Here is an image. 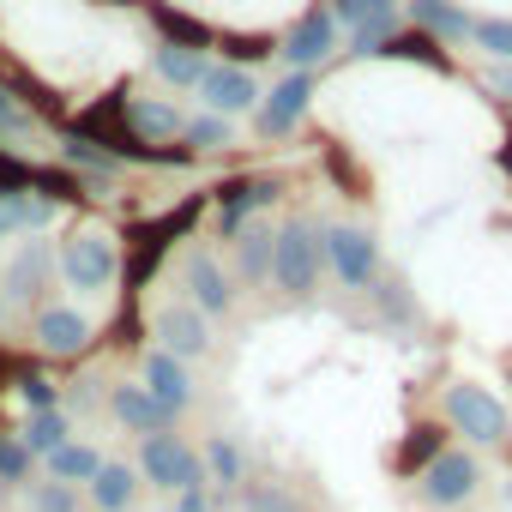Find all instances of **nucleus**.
<instances>
[{"label": "nucleus", "mask_w": 512, "mask_h": 512, "mask_svg": "<svg viewBox=\"0 0 512 512\" xmlns=\"http://www.w3.org/2000/svg\"><path fill=\"white\" fill-rule=\"evenodd\" d=\"M470 37H476L488 55H506V61H512V19H482V25H470Z\"/></svg>", "instance_id": "obj_27"}, {"label": "nucleus", "mask_w": 512, "mask_h": 512, "mask_svg": "<svg viewBox=\"0 0 512 512\" xmlns=\"http://www.w3.org/2000/svg\"><path fill=\"white\" fill-rule=\"evenodd\" d=\"M157 73H163L169 85H199V73H205V61H199V49H181V43H163V49H157Z\"/></svg>", "instance_id": "obj_20"}, {"label": "nucleus", "mask_w": 512, "mask_h": 512, "mask_svg": "<svg viewBox=\"0 0 512 512\" xmlns=\"http://www.w3.org/2000/svg\"><path fill=\"white\" fill-rule=\"evenodd\" d=\"M157 338H163V350L181 362V356H199L205 350V320L193 314V308H163L157 314Z\"/></svg>", "instance_id": "obj_11"}, {"label": "nucleus", "mask_w": 512, "mask_h": 512, "mask_svg": "<svg viewBox=\"0 0 512 512\" xmlns=\"http://www.w3.org/2000/svg\"><path fill=\"white\" fill-rule=\"evenodd\" d=\"M199 91H205V103H211L217 115H235V109L253 103V79H247L241 67H205V73H199Z\"/></svg>", "instance_id": "obj_10"}, {"label": "nucleus", "mask_w": 512, "mask_h": 512, "mask_svg": "<svg viewBox=\"0 0 512 512\" xmlns=\"http://www.w3.org/2000/svg\"><path fill=\"white\" fill-rule=\"evenodd\" d=\"M410 13L422 31H440V37H470V19L452 7V0H410Z\"/></svg>", "instance_id": "obj_18"}, {"label": "nucleus", "mask_w": 512, "mask_h": 512, "mask_svg": "<svg viewBox=\"0 0 512 512\" xmlns=\"http://www.w3.org/2000/svg\"><path fill=\"white\" fill-rule=\"evenodd\" d=\"M19 392H25V398H31L37 410H55V386H49V380H37V374H25V380H19Z\"/></svg>", "instance_id": "obj_31"}, {"label": "nucleus", "mask_w": 512, "mask_h": 512, "mask_svg": "<svg viewBox=\"0 0 512 512\" xmlns=\"http://www.w3.org/2000/svg\"><path fill=\"white\" fill-rule=\"evenodd\" d=\"M67 278L79 284V290H103L109 278H115V247H109V235H97V229H85V235H73L67 241Z\"/></svg>", "instance_id": "obj_4"}, {"label": "nucleus", "mask_w": 512, "mask_h": 512, "mask_svg": "<svg viewBox=\"0 0 512 512\" xmlns=\"http://www.w3.org/2000/svg\"><path fill=\"white\" fill-rule=\"evenodd\" d=\"M85 338H91V326H85L79 314H67V308H49V314L37 320V344H43V350H55V356L85 350Z\"/></svg>", "instance_id": "obj_15"}, {"label": "nucleus", "mask_w": 512, "mask_h": 512, "mask_svg": "<svg viewBox=\"0 0 512 512\" xmlns=\"http://www.w3.org/2000/svg\"><path fill=\"white\" fill-rule=\"evenodd\" d=\"M488 91H494V97H506V103H512V73H488Z\"/></svg>", "instance_id": "obj_36"}, {"label": "nucleus", "mask_w": 512, "mask_h": 512, "mask_svg": "<svg viewBox=\"0 0 512 512\" xmlns=\"http://www.w3.org/2000/svg\"><path fill=\"white\" fill-rule=\"evenodd\" d=\"M49 470H55V482H91L103 470V458L91 446H55L49 452Z\"/></svg>", "instance_id": "obj_19"}, {"label": "nucleus", "mask_w": 512, "mask_h": 512, "mask_svg": "<svg viewBox=\"0 0 512 512\" xmlns=\"http://www.w3.org/2000/svg\"><path fill=\"white\" fill-rule=\"evenodd\" d=\"M43 266H49V253H43V247H31L25 260L13 266V278H7V284H13V296H19V302H25V296H37V278H43Z\"/></svg>", "instance_id": "obj_26"}, {"label": "nucleus", "mask_w": 512, "mask_h": 512, "mask_svg": "<svg viewBox=\"0 0 512 512\" xmlns=\"http://www.w3.org/2000/svg\"><path fill=\"white\" fill-rule=\"evenodd\" d=\"M241 272H247V284L272 272V229H253L247 223V235H241Z\"/></svg>", "instance_id": "obj_22"}, {"label": "nucleus", "mask_w": 512, "mask_h": 512, "mask_svg": "<svg viewBox=\"0 0 512 512\" xmlns=\"http://www.w3.org/2000/svg\"><path fill=\"white\" fill-rule=\"evenodd\" d=\"M145 476L157 488H193L199 482V458L175 434H145Z\"/></svg>", "instance_id": "obj_5"}, {"label": "nucleus", "mask_w": 512, "mask_h": 512, "mask_svg": "<svg viewBox=\"0 0 512 512\" xmlns=\"http://www.w3.org/2000/svg\"><path fill=\"white\" fill-rule=\"evenodd\" d=\"M320 235L308 229V223H290L284 235H272V278L284 284V290H296V296H308L314 290V278H320Z\"/></svg>", "instance_id": "obj_1"}, {"label": "nucleus", "mask_w": 512, "mask_h": 512, "mask_svg": "<svg viewBox=\"0 0 512 512\" xmlns=\"http://www.w3.org/2000/svg\"><path fill=\"white\" fill-rule=\"evenodd\" d=\"M308 97H314V79H308V73H290V79L272 91V103L260 109V127H266V133H290V127L302 121Z\"/></svg>", "instance_id": "obj_9"}, {"label": "nucleus", "mask_w": 512, "mask_h": 512, "mask_svg": "<svg viewBox=\"0 0 512 512\" xmlns=\"http://www.w3.org/2000/svg\"><path fill=\"white\" fill-rule=\"evenodd\" d=\"M61 157L79 163V169H91V175H115V169H121V151H103V145H91V139H67Z\"/></svg>", "instance_id": "obj_23"}, {"label": "nucleus", "mask_w": 512, "mask_h": 512, "mask_svg": "<svg viewBox=\"0 0 512 512\" xmlns=\"http://www.w3.org/2000/svg\"><path fill=\"white\" fill-rule=\"evenodd\" d=\"M0 127H7V133H31V115H25L7 91H0Z\"/></svg>", "instance_id": "obj_33"}, {"label": "nucleus", "mask_w": 512, "mask_h": 512, "mask_svg": "<svg viewBox=\"0 0 512 512\" xmlns=\"http://www.w3.org/2000/svg\"><path fill=\"white\" fill-rule=\"evenodd\" d=\"M37 506H43V512H73V488H67V482H55V488H37Z\"/></svg>", "instance_id": "obj_32"}, {"label": "nucleus", "mask_w": 512, "mask_h": 512, "mask_svg": "<svg viewBox=\"0 0 512 512\" xmlns=\"http://www.w3.org/2000/svg\"><path fill=\"white\" fill-rule=\"evenodd\" d=\"M187 139H193L199 151H217V145H229V127H223L217 115H199V121L187 127Z\"/></svg>", "instance_id": "obj_29"}, {"label": "nucleus", "mask_w": 512, "mask_h": 512, "mask_svg": "<svg viewBox=\"0 0 512 512\" xmlns=\"http://www.w3.org/2000/svg\"><path fill=\"white\" fill-rule=\"evenodd\" d=\"M320 253L332 260V272H338L350 290L374 278V235H362V229H326V235H320Z\"/></svg>", "instance_id": "obj_3"}, {"label": "nucleus", "mask_w": 512, "mask_h": 512, "mask_svg": "<svg viewBox=\"0 0 512 512\" xmlns=\"http://www.w3.org/2000/svg\"><path fill=\"white\" fill-rule=\"evenodd\" d=\"M115 416H121L127 428H139V434H163L175 410H169V404H157L145 386H121V392H115Z\"/></svg>", "instance_id": "obj_13"}, {"label": "nucleus", "mask_w": 512, "mask_h": 512, "mask_svg": "<svg viewBox=\"0 0 512 512\" xmlns=\"http://www.w3.org/2000/svg\"><path fill=\"white\" fill-rule=\"evenodd\" d=\"M470 488H476V458H464V452H440L422 476V494L434 506H458V500H470Z\"/></svg>", "instance_id": "obj_7"}, {"label": "nucleus", "mask_w": 512, "mask_h": 512, "mask_svg": "<svg viewBox=\"0 0 512 512\" xmlns=\"http://www.w3.org/2000/svg\"><path fill=\"white\" fill-rule=\"evenodd\" d=\"M37 229L49 223V199H0V235H13V229Z\"/></svg>", "instance_id": "obj_24"}, {"label": "nucleus", "mask_w": 512, "mask_h": 512, "mask_svg": "<svg viewBox=\"0 0 512 512\" xmlns=\"http://www.w3.org/2000/svg\"><path fill=\"white\" fill-rule=\"evenodd\" d=\"M187 284H193V302H199L205 314H223V308H229V284H223V272H217L211 253H199V260L187 266Z\"/></svg>", "instance_id": "obj_16"}, {"label": "nucleus", "mask_w": 512, "mask_h": 512, "mask_svg": "<svg viewBox=\"0 0 512 512\" xmlns=\"http://www.w3.org/2000/svg\"><path fill=\"white\" fill-rule=\"evenodd\" d=\"M25 470H31L25 440H0V482H25Z\"/></svg>", "instance_id": "obj_28"}, {"label": "nucleus", "mask_w": 512, "mask_h": 512, "mask_svg": "<svg viewBox=\"0 0 512 512\" xmlns=\"http://www.w3.org/2000/svg\"><path fill=\"white\" fill-rule=\"evenodd\" d=\"M278 199V181H229L223 187V235H241V217Z\"/></svg>", "instance_id": "obj_14"}, {"label": "nucleus", "mask_w": 512, "mask_h": 512, "mask_svg": "<svg viewBox=\"0 0 512 512\" xmlns=\"http://www.w3.org/2000/svg\"><path fill=\"white\" fill-rule=\"evenodd\" d=\"M338 19L356 31V55H374L398 25V0H338Z\"/></svg>", "instance_id": "obj_6"}, {"label": "nucleus", "mask_w": 512, "mask_h": 512, "mask_svg": "<svg viewBox=\"0 0 512 512\" xmlns=\"http://www.w3.org/2000/svg\"><path fill=\"white\" fill-rule=\"evenodd\" d=\"M55 446H67V416L61 410H37L31 428H25V452H55Z\"/></svg>", "instance_id": "obj_21"}, {"label": "nucleus", "mask_w": 512, "mask_h": 512, "mask_svg": "<svg viewBox=\"0 0 512 512\" xmlns=\"http://www.w3.org/2000/svg\"><path fill=\"white\" fill-rule=\"evenodd\" d=\"M446 416L458 422V434H470V440H482V446L506 440V410H500L482 386H452V392H446Z\"/></svg>", "instance_id": "obj_2"}, {"label": "nucleus", "mask_w": 512, "mask_h": 512, "mask_svg": "<svg viewBox=\"0 0 512 512\" xmlns=\"http://www.w3.org/2000/svg\"><path fill=\"white\" fill-rule=\"evenodd\" d=\"M211 470H217L223 482H241V452H235L229 440H211Z\"/></svg>", "instance_id": "obj_30"}, {"label": "nucleus", "mask_w": 512, "mask_h": 512, "mask_svg": "<svg viewBox=\"0 0 512 512\" xmlns=\"http://www.w3.org/2000/svg\"><path fill=\"white\" fill-rule=\"evenodd\" d=\"M133 127L151 139H169V133H181V115L169 103H133Z\"/></svg>", "instance_id": "obj_25"}, {"label": "nucleus", "mask_w": 512, "mask_h": 512, "mask_svg": "<svg viewBox=\"0 0 512 512\" xmlns=\"http://www.w3.org/2000/svg\"><path fill=\"white\" fill-rule=\"evenodd\" d=\"M133 488H139V482H133L127 464H103V470L91 476V500H97L103 512H127V506H133Z\"/></svg>", "instance_id": "obj_17"}, {"label": "nucleus", "mask_w": 512, "mask_h": 512, "mask_svg": "<svg viewBox=\"0 0 512 512\" xmlns=\"http://www.w3.org/2000/svg\"><path fill=\"white\" fill-rule=\"evenodd\" d=\"M332 43H338V25H332V13H308V19L290 31L284 55H290V67H296V73H308L314 61H326V55H332Z\"/></svg>", "instance_id": "obj_8"}, {"label": "nucleus", "mask_w": 512, "mask_h": 512, "mask_svg": "<svg viewBox=\"0 0 512 512\" xmlns=\"http://www.w3.org/2000/svg\"><path fill=\"white\" fill-rule=\"evenodd\" d=\"M506 500H512V482H506Z\"/></svg>", "instance_id": "obj_37"}, {"label": "nucleus", "mask_w": 512, "mask_h": 512, "mask_svg": "<svg viewBox=\"0 0 512 512\" xmlns=\"http://www.w3.org/2000/svg\"><path fill=\"white\" fill-rule=\"evenodd\" d=\"M181 512H211V494L193 482V488H181Z\"/></svg>", "instance_id": "obj_35"}, {"label": "nucleus", "mask_w": 512, "mask_h": 512, "mask_svg": "<svg viewBox=\"0 0 512 512\" xmlns=\"http://www.w3.org/2000/svg\"><path fill=\"white\" fill-rule=\"evenodd\" d=\"M13 193H25V169L13 157H0V199H13Z\"/></svg>", "instance_id": "obj_34"}, {"label": "nucleus", "mask_w": 512, "mask_h": 512, "mask_svg": "<svg viewBox=\"0 0 512 512\" xmlns=\"http://www.w3.org/2000/svg\"><path fill=\"white\" fill-rule=\"evenodd\" d=\"M145 392H151L157 404H169V410H181V404L193 398V386H187V374H181V362H175L169 350H151V356H145Z\"/></svg>", "instance_id": "obj_12"}]
</instances>
